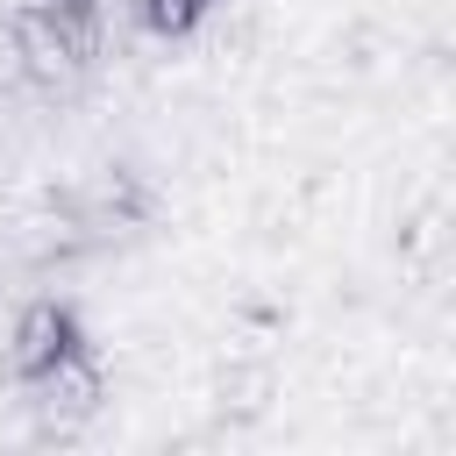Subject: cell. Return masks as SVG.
Instances as JSON below:
<instances>
[{
    "instance_id": "6da1fadb",
    "label": "cell",
    "mask_w": 456,
    "mask_h": 456,
    "mask_svg": "<svg viewBox=\"0 0 456 456\" xmlns=\"http://www.w3.org/2000/svg\"><path fill=\"white\" fill-rule=\"evenodd\" d=\"M71 349H86V321L71 299H28L7 328V378L14 385H36L43 370H57Z\"/></svg>"
},
{
    "instance_id": "3957f363",
    "label": "cell",
    "mask_w": 456,
    "mask_h": 456,
    "mask_svg": "<svg viewBox=\"0 0 456 456\" xmlns=\"http://www.w3.org/2000/svg\"><path fill=\"white\" fill-rule=\"evenodd\" d=\"M7 50L21 57V71L36 78V86H64V78H78L86 64H78V50L64 43V28L50 21V7L43 0H21L14 14H7Z\"/></svg>"
},
{
    "instance_id": "7a4b0ae2",
    "label": "cell",
    "mask_w": 456,
    "mask_h": 456,
    "mask_svg": "<svg viewBox=\"0 0 456 456\" xmlns=\"http://www.w3.org/2000/svg\"><path fill=\"white\" fill-rule=\"evenodd\" d=\"M28 399H36V406H43V420H57V428L93 420V413L107 406V370H100L93 342H86V349H71L57 370H43V378L28 385Z\"/></svg>"
},
{
    "instance_id": "277c9868",
    "label": "cell",
    "mask_w": 456,
    "mask_h": 456,
    "mask_svg": "<svg viewBox=\"0 0 456 456\" xmlns=\"http://www.w3.org/2000/svg\"><path fill=\"white\" fill-rule=\"evenodd\" d=\"M207 7L214 0H135V14H142L150 36H192L207 21Z\"/></svg>"
}]
</instances>
